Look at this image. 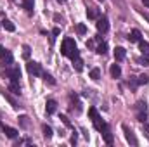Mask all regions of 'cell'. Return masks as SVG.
<instances>
[{"label":"cell","mask_w":149,"mask_h":147,"mask_svg":"<svg viewBox=\"0 0 149 147\" xmlns=\"http://www.w3.org/2000/svg\"><path fill=\"white\" fill-rule=\"evenodd\" d=\"M61 54L66 55V57H70L71 61L76 59V57H80L74 40H71V38H64V42H63V45H61Z\"/></svg>","instance_id":"cell-1"},{"label":"cell","mask_w":149,"mask_h":147,"mask_svg":"<svg viewBox=\"0 0 149 147\" xmlns=\"http://www.w3.org/2000/svg\"><path fill=\"white\" fill-rule=\"evenodd\" d=\"M88 114H90V118H92V121H94V126H95V130L102 132V128L106 126V123H104V121L101 119V116L97 114L95 107H90V109H88Z\"/></svg>","instance_id":"cell-2"},{"label":"cell","mask_w":149,"mask_h":147,"mask_svg":"<svg viewBox=\"0 0 149 147\" xmlns=\"http://www.w3.org/2000/svg\"><path fill=\"white\" fill-rule=\"evenodd\" d=\"M137 119H139L141 123H144V121L148 119V106H146L144 101H139V102H137Z\"/></svg>","instance_id":"cell-3"},{"label":"cell","mask_w":149,"mask_h":147,"mask_svg":"<svg viewBox=\"0 0 149 147\" xmlns=\"http://www.w3.org/2000/svg\"><path fill=\"white\" fill-rule=\"evenodd\" d=\"M0 64L5 66V68L12 64V54H10L9 50H5L2 45H0Z\"/></svg>","instance_id":"cell-4"},{"label":"cell","mask_w":149,"mask_h":147,"mask_svg":"<svg viewBox=\"0 0 149 147\" xmlns=\"http://www.w3.org/2000/svg\"><path fill=\"white\" fill-rule=\"evenodd\" d=\"M95 26H97L99 33H106V31L109 30V21H108V17H106V16H99Z\"/></svg>","instance_id":"cell-5"},{"label":"cell","mask_w":149,"mask_h":147,"mask_svg":"<svg viewBox=\"0 0 149 147\" xmlns=\"http://www.w3.org/2000/svg\"><path fill=\"white\" fill-rule=\"evenodd\" d=\"M26 69H28V73L31 74V76H40V74L43 73V71H42V68H40V64L35 62V61H28Z\"/></svg>","instance_id":"cell-6"},{"label":"cell","mask_w":149,"mask_h":147,"mask_svg":"<svg viewBox=\"0 0 149 147\" xmlns=\"http://www.w3.org/2000/svg\"><path fill=\"white\" fill-rule=\"evenodd\" d=\"M121 128H123V132H125V139H127V142H128V144H132V146H137L139 142H137V139H135L134 132H132V130H130L127 125H123Z\"/></svg>","instance_id":"cell-7"},{"label":"cell","mask_w":149,"mask_h":147,"mask_svg":"<svg viewBox=\"0 0 149 147\" xmlns=\"http://www.w3.org/2000/svg\"><path fill=\"white\" fill-rule=\"evenodd\" d=\"M9 90H10L12 94L19 95V94H21V87H19V81H17V80H9Z\"/></svg>","instance_id":"cell-8"},{"label":"cell","mask_w":149,"mask_h":147,"mask_svg":"<svg viewBox=\"0 0 149 147\" xmlns=\"http://www.w3.org/2000/svg\"><path fill=\"white\" fill-rule=\"evenodd\" d=\"M2 130H3V133H5V135H7L9 139H16V137H17V133H19V132H17L16 128H10V126H5V125L2 126Z\"/></svg>","instance_id":"cell-9"},{"label":"cell","mask_w":149,"mask_h":147,"mask_svg":"<svg viewBox=\"0 0 149 147\" xmlns=\"http://www.w3.org/2000/svg\"><path fill=\"white\" fill-rule=\"evenodd\" d=\"M125 55H127V50H125L123 47H116V49H114V59H116V61H123Z\"/></svg>","instance_id":"cell-10"},{"label":"cell","mask_w":149,"mask_h":147,"mask_svg":"<svg viewBox=\"0 0 149 147\" xmlns=\"http://www.w3.org/2000/svg\"><path fill=\"white\" fill-rule=\"evenodd\" d=\"M102 137H104L106 144H113V133H111V130H109V126H108V125L102 128Z\"/></svg>","instance_id":"cell-11"},{"label":"cell","mask_w":149,"mask_h":147,"mask_svg":"<svg viewBox=\"0 0 149 147\" xmlns=\"http://www.w3.org/2000/svg\"><path fill=\"white\" fill-rule=\"evenodd\" d=\"M56 109H57V102H56L54 99H49V101H47V112H49V114H54Z\"/></svg>","instance_id":"cell-12"},{"label":"cell","mask_w":149,"mask_h":147,"mask_svg":"<svg viewBox=\"0 0 149 147\" xmlns=\"http://www.w3.org/2000/svg\"><path fill=\"white\" fill-rule=\"evenodd\" d=\"M87 16H88V19H97L99 17V10L95 7H88L87 9Z\"/></svg>","instance_id":"cell-13"},{"label":"cell","mask_w":149,"mask_h":147,"mask_svg":"<svg viewBox=\"0 0 149 147\" xmlns=\"http://www.w3.org/2000/svg\"><path fill=\"white\" fill-rule=\"evenodd\" d=\"M139 49H141V52H142L144 55H149V43H148V42L139 40Z\"/></svg>","instance_id":"cell-14"},{"label":"cell","mask_w":149,"mask_h":147,"mask_svg":"<svg viewBox=\"0 0 149 147\" xmlns=\"http://www.w3.org/2000/svg\"><path fill=\"white\" fill-rule=\"evenodd\" d=\"M109 71H111V76H113V78H120V76H121V68H120L118 64H113Z\"/></svg>","instance_id":"cell-15"},{"label":"cell","mask_w":149,"mask_h":147,"mask_svg":"<svg viewBox=\"0 0 149 147\" xmlns=\"http://www.w3.org/2000/svg\"><path fill=\"white\" fill-rule=\"evenodd\" d=\"M2 26H3L7 31H16V26H14V23H12V21H9V19H3V21H2Z\"/></svg>","instance_id":"cell-16"},{"label":"cell","mask_w":149,"mask_h":147,"mask_svg":"<svg viewBox=\"0 0 149 147\" xmlns=\"http://www.w3.org/2000/svg\"><path fill=\"white\" fill-rule=\"evenodd\" d=\"M95 52H97L99 55H106V54H108V45H106L104 42H101V43H99V47L95 49Z\"/></svg>","instance_id":"cell-17"},{"label":"cell","mask_w":149,"mask_h":147,"mask_svg":"<svg viewBox=\"0 0 149 147\" xmlns=\"http://www.w3.org/2000/svg\"><path fill=\"white\" fill-rule=\"evenodd\" d=\"M17 121H19V125H21L23 128H30V118H28V116H24V114H23V116H19V118H17Z\"/></svg>","instance_id":"cell-18"},{"label":"cell","mask_w":149,"mask_h":147,"mask_svg":"<svg viewBox=\"0 0 149 147\" xmlns=\"http://www.w3.org/2000/svg\"><path fill=\"white\" fill-rule=\"evenodd\" d=\"M73 68H74V71H81L83 69V61L80 59V57H76V59H73Z\"/></svg>","instance_id":"cell-19"},{"label":"cell","mask_w":149,"mask_h":147,"mask_svg":"<svg viewBox=\"0 0 149 147\" xmlns=\"http://www.w3.org/2000/svg\"><path fill=\"white\" fill-rule=\"evenodd\" d=\"M0 92H2V95H3V97H5V99L9 101V102H10V106H12L14 109H17V107H19V106H17V102H16V101H14V99H12V97H10V95H9L7 92H5V90H0Z\"/></svg>","instance_id":"cell-20"},{"label":"cell","mask_w":149,"mask_h":147,"mask_svg":"<svg viewBox=\"0 0 149 147\" xmlns=\"http://www.w3.org/2000/svg\"><path fill=\"white\" fill-rule=\"evenodd\" d=\"M23 7L28 14H33V0H23Z\"/></svg>","instance_id":"cell-21"},{"label":"cell","mask_w":149,"mask_h":147,"mask_svg":"<svg viewBox=\"0 0 149 147\" xmlns=\"http://www.w3.org/2000/svg\"><path fill=\"white\" fill-rule=\"evenodd\" d=\"M128 40L130 42H139L141 40V31L139 30H132V33L128 35Z\"/></svg>","instance_id":"cell-22"},{"label":"cell","mask_w":149,"mask_h":147,"mask_svg":"<svg viewBox=\"0 0 149 147\" xmlns=\"http://www.w3.org/2000/svg\"><path fill=\"white\" fill-rule=\"evenodd\" d=\"M70 101H71V102H73L74 106H76V111L80 112V111H81V104H80V101H78V97H76L74 94H71V95H70Z\"/></svg>","instance_id":"cell-23"},{"label":"cell","mask_w":149,"mask_h":147,"mask_svg":"<svg viewBox=\"0 0 149 147\" xmlns=\"http://www.w3.org/2000/svg\"><path fill=\"white\" fill-rule=\"evenodd\" d=\"M42 130H43V137H45V139H50V137H52V128H50V126L43 125Z\"/></svg>","instance_id":"cell-24"},{"label":"cell","mask_w":149,"mask_h":147,"mask_svg":"<svg viewBox=\"0 0 149 147\" xmlns=\"http://www.w3.org/2000/svg\"><path fill=\"white\" fill-rule=\"evenodd\" d=\"M90 78H92V80H99V78H101V69H99V68H94V69L90 71Z\"/></svg>","instance_id":"cell-25"},{"label":"cell","mask_w":149,"mask_h":147,"mask_svg":"<svg viewBox=\"0 0 149 147\" xmlns=\"http://www.w3.org/2000/svg\"><path fill=\"white\" fill-rule=\"evenodd\" d=\"M42 76H43V80H45L49 85H56V80H54V78H52L49 73H42Z\"/></svg>","instance_id":"cell-26"},{"label":"cell","mask_w":149,"mask_h":147,"mask_svg":"<svg viewBox=\"0 0 149 147\" xmlns=\"http://www.w3.org/2000/svg\"><path fill=\"white\" fill-rule=\"evenodd\" d=\"M30 54H31V49H30L28 45H24V47H23V57H24L26 61L30 59Z\"/></svg>","instance_id":"cell-27"},{"label":"cell","mask_w":149,"mask_h":147,"mask_svg":"<svg viewBox=\"0 0 149 147\" xmlns=\"http://www.w3.org/2000/svg\"><path fill=\"white\" fill-rule=\"evenodd\" d=\"M148 81H149L148 74H141V76L137 78V83H139V85H144V83H148Z\"/></svg>","instance_id":"cell-28"},{"label":"cell","mask_w":149,"mask_h":147,"mask_svg":"<svg viewBox=\"0 0 149 147\" xmlns=\"http://www.w3.org/2000/svg\"><path fill=\"white\" fill-rule=\"evenodd\" d=\"M76 31H78V35H85L87 33V26L85 24H78L76 26Z\"/></svg>","instance_id":"cell-29"},{"label":"cell","mask_w":149,"mask_h":147,"mask_svg":"<svg viewBox=\"0 0 149 147\" xmlns=\"http://www.w3.org/2000/svg\"><path fill=\"white\" fill-rule=\"evenodd\" d=\"M139 64H142V66H149V59H146V57H137L135 59Z\"/></svg>","instance_id":"cell-30"},{"label":"cell","mask_w":149,"mask_h":147,"mask_svg":"<svg viewBox=\"0 0 149 147\" xmlns=\"http://www.w3.org/2000/svg\"><path fill=\"white\" fill-rule=\"evenodd\" d=\"M61 119H63V123H64L66 126H70V128H71V121L68 119V116H64V114H61Z\"/></svg>","instance_id":"cell-31"},{"label":"cell","mask_w":149,"mask_h":147,"mask_svg":"<svg viewBox=\"0 0 149 147\" xmlns=\"http://www.w3.org/2000/svg\"><path fill=\"white\" fill-rule=\"evenodd\" d=\"M137 85H139V83H137V80H130V81H128V87H130L132 90H135V87H137Z\"/></svg>","instance_id":"cell-32"},{"label":"cell","mask_w":149,"mask_h":147,"mask_svg":"<svg viewBox=\"0 0 149 147\" xmlns=\"http://www.w3.org/2000/svg\"><path fill=\"white\" fill-rule=\"evenodd\" d=\"M142 125H144V132H146V137H148V139H149V125H148V123H146V121H144Z\"/></svg>","instance_id":"cell-33"},{"label":"cell","mask_w":149,"mask_h":147,"mask_svg":"<svg viewBox=\"0 0 149 147\" xmlns=\"http://www.w3.org/2000/svg\"><path fill=\"white\" fill-rule=\"evenodd\" d=\"M59 33H61V30H59V28H54V30H52V35H54V37H57Z\"/></svg>","instance_id":"cell-34"},{"label":"cell","mask_w":149,"mask_h":147,"mask_svg":"<svg viewBox=\"0 0 149 147\" xmlns=\"http://www.w3.org/2000/svg\"><path fill=\"white\" fill-rule=\"evenodd\" d=\"M87 47H88V49H92V47H94V42H92V40H88V42H87Z\"/></svg>","instance_id":"cell-35"},{"label":"cell","mask_w":149,"mask_h":147,"mask_svg":"<svg viewBox=\"0 0 149 147\" xmlns=\"http://www.w3.org/2000/svg\"><path fill=\"white\" fill-rule=\"evenodd\" d=\"M71 144H76V133H74L73 137H71Z\"/></svg>","instance_id":"cell-36"},{"label":"cell","mask_w":149,"mask_h":147,"mask_svg":"<svg viewBox=\"0 0 149 147\" xmlns=\"http://www.w3.org/2000/svg\"><path fill=\"white\" fill-rule=\"evenodd\" d=\"M142 2H144V5H146V7L149 9V0H142Z\"/></svg>","instance_id":"cell-37"},{"label":"cell","mask_w":149,"mask_h":147,"mask_svg":"<svg viewBox=\"0 0 149 147\" xmlns=\"http://www.w3.org/2000/svg\"><path fill=\"white\" fill-rule=\"evenodd\" d=\"M141 14H142V16H144V17H146V19L149 21V14H144V12H141Z\"/></svg>","instance_id":"cell-38"}]
</instances>
